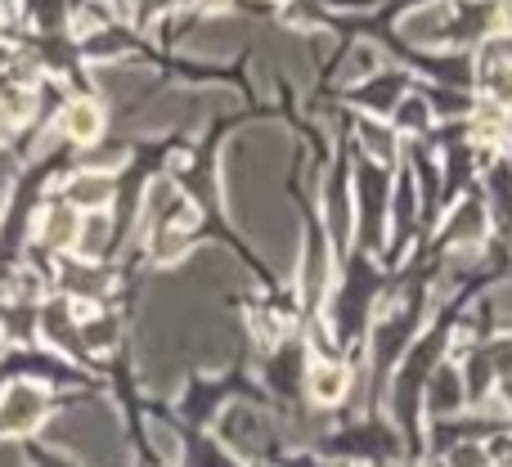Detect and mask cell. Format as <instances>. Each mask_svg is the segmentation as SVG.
<instances>
[{
  "instance_id": "obj_1",
  "label": "cell",
  "mask_w": 512,
  "mask_h": 467,
  "mask_svg": "<svg viewBox=\"0 0 512 467\" xmlns=\"http://www.w3.org/2000/svg\"><path fill=\"white\" fill-rule=\"evenodd\" d=\"M50 441L63 445L68 454H77L86 467H122V432H117V418L108 405H77L63 418L50 423Z\"/></svg>"
},
{
  "instance_id": "obj_2",
  "label": "cell",
  "mask_w": 512,
  "mask_h": 467,
  "mask_svg": "<svg viewBox=\"0 0 512 467\" xmlns=\"http://www.w3.org/2000/svg\"><path fill=\"white\" fill-rule=\"evenodd\" d=\"M45 418V391L32 382H14L0 396V432H32Z\"/></svg>"
},
{
  "instance_id": "obj_3",
  "label": "cell",
  "mask_w": 512,
  "mask_h": 467,
  "mask_svg": "<svg viewBox=\"0 0 512 467\" xmlns=\"http://www.w3.org/2000/svg\"><path fill=\"white\" fill-rule=\"evenodd\" d=\"M265 418L256 414L252 405H230V414H225V423H221V436H225V445L230 450H239V454H256L265 445Z\"/></svg>"
},
{
  "instance_id": "obj_4",
  "label": "cell",
  "mask_w": 512,
  "mask_h": 467,
  "mask_svg": "<svg viewBox=\"0 0 512 467\" xmlns=\"http://www.w3.org/2000/svg\"><path fill=\"white\" fill-rule=\"evenodd\" d=\"M68 203L77 212H104L113 203V176L108 171H77L68 180Z\"/></svg>"
},
{
  "instance_id": "obj_5",
  "label": "cell",
  "mask_w": 512,
  "mask_h": 467,
  "mask_svg": "<svg viewBox=\"0 0 512 467\" xmlns=\"http://www.w3.org/2000/svg\"><path fill=\"white\" fill-rule=\"evenodd\" d=\"M400 32H405L409 41H418V45L441 41V36L450 32V5H423V9H409V14L400 18Z\"/></svg>"
},
{
  "instance_id": "obj_6",
  "label": "cell",
  "mask_w": 512,
  "mask_h": 467,
  "mask_svg": "<svg viewBox=\"0 0 512 467\" xmlns=\"http://www.w3.org/2000/svg\"><path fill=\"white\" fill-rule=\"evenodd\" d=\"M77 234H81V212L72 203H54V207H45V216H41V238L50 247H68V243H77Z\"/></svg>"
},
{
  "instance_id": "obj_7",
  "label": "cell",
  "mask_w": 512,
  "mask_h": 467,
  "mask_svg": "<svg viewBox=\"0 0 512 467\" xmlns=\"http://www.w3.org/2000/svg\"><path fill=\"white\" fill-rule=\"evenodd\" d=\"M99 126H104V117H99V108L90 104V99H77V104H68V113H63V131H68L72 140H95Z\"/></svg>"
},
{
  "instance_id": "obj_8",
  "label": "cell",
  "mask_w": 512,
  "mask_h": 467,
  "mask_svg": "<svg viewBox=\"0 0 512 467\" xmlns=\"http://www.w3.org/2000/svg\"><path fill=\"white\" fill-rule=\"evenodd\" d=\"M463 405V382L454 369H436L432 378V409L436 414H454V409Z\"/></svg>"
},
{
  "instance_id": "obj_9",
  "label": "cell",
  "mask_w": 512,
  "mask_h": 467,
  "mask_svg": "<svg viewBox=\"0 0 512 467\" xmlns=\"http://www.w3.org/2000/svg\"><path fill=\"white\" fill-rule=\"evenodd\" d=\"M310 391H315V400H324V405L342 400L346 369H342V364H315V373H310Z\"/></svg>"
},
{
  "instance_id": "obj_10",
  "label": "cell",
  "mask_w": 512,
  "mask_h": 467,
  "mask_svg": "<svg viewBox=\"0 0 512 467\" xmlns=\"http://www.w3.org/2000/svg\"><path fill=\"white\" fill-rule=\"evenodd\" d=\"M108 238H113V225H108V216L104 212H95L86 225H81V234H77V252L81 256H99L108 247Z\"/></svg>"
},
{
  "instance_id": "obj_11",
  "label": "cell",
  "mask_w": 512,
  "mask_h": 467,
  "mask_svg": "<svg viewBox=\"0 0 512 467\" xmlns=\"http://www.w3.org/2000/svg\"><path fill=\"white\" fill-rule=\"evenodd\" d=\"M360 144L373 153V158H391V153H396V140H391V131H387V126H378V122H364L360 126Z\"/></svg>"
},
{
  "instance_id": "obj_12",
  "label": "cell",
  "mask_w": 512,
  "mask_h": 467,
  "mask_svg": "<svg viewBox=\"0 0 512 467\" xmlns=\"http://www.w3.org/2000/svg\"><path fill=\"white\" fill-rule=\"evenodd\" d=\"M149 441H153V450H158V459H167V463L180 459V436L171 432L167 423H149Z\"/></svg>"
},
{
  "instance_id": "obj_13",
  "label": "cell",
  "mask_w": 512,
  "mask_h": 467,
  "mask_svg": "<svg viewBox=\"0 0 512 467\" xmlns=\"http://www.w3.org/2000/svg\"><path fill=\"white\" fill-rule=\"evenodd\" d=\"M378 72V50L373 45H360L351 54V68H342V81H355V77H373Z\"/></svg>"
},
{
  "instance_id": "obj_14",
  "label": "cell",
  "mask_w": 512,
  "mask_h": 467,
  "mask_svg": "<svg viewBox=\"0 0 512 467\" xmlns=\"http://www.w3.org/2000/svg\"><path fill=\"white\" fill-rule=\"evenodd\" d=\"M450 467H486V454H481L477 445H463V450H454Z\"/></svg>"
},
{
  "instance_id": "obj_15",
  "label": "cell",
  "mask_w": 512,
  "mask_h": 467,
  "mask_svg": "<svg viewBox=\"0 0 512 467\" xmlns=\"http://www.w3.org/2000/svg\"><path fill=\"white\" fill-rule=\"evenodd\" d=\"M495 310L504 319H512V283H504V288H495Z\"/></svg>"
},
{
  "instance_id": "obj_16",
  "label": "cell",
  "mask_w": 512,
  "mask_h": 467,
  "mask_svg": "<svg viewBox=\"0 0 512 467\" xmlns=\"http://www.w3.org/2000/svg\"><path fill=\"white\" fill-rule=\"evenodd\" d=\"M0 467H27L23 450H18V445H0Z\"/></svg>"
},
{
  "instance_id": "obj_17",
  "label": "cell",
  "mask_w": 512,
  "mask_h": 467,
  "mask_svg": "<svg viewBox=\"0 0 512 467\" xmlns=\"http://www.w3.org/2000/svg\"><path fill=\"white\" fill-rule=\"evenodd\" d=\"M5 135H9V113L0 108V140H5Z\"/></svg>"
},
{
  "instance_id": "obj_18",
  "label": "cell",
  "mask_w": 512,
  "mask_h": 467,
  "mask_svg": "<svg viewBox=\"0 0 512 467\" xmlns=\"http://www.w3.org/2000/svg\"><path fill=\"white\" fill-rule=\"evenodd\" d=\"M140 5H144V9H149V14H153V9H162V5H171V0H140Z\"/></svg>"
},
{
  "instance_id": "obj_19",
  "label": "cell",
  "mask_w": 512,
  "mask_h": 467,
  "mask_svg": "<svg viewBox=\"0 0 512 467\" xmlns=\"http://www.w3.org/2000/svg\"><path fill=\"white\" fill-rule=\"evenodd\" d=\"M198 5H207V9H221V5H230V0H198Z\"/></svg>"
},
{
  "instance_id": "obj_20",
  "label": "cell",
  "mask_w": 512,
  "mask_h": 467,
  "mask_svg": "<svg viewBox=\"0 0 512 467\" xmlns=\"http://www.w3.org/2000/svg\"><path fill=\"white\" fill-rule=\"evenodd\" d=\"M0 68H9V50H5V45H0Z\"/></svg>"
}]
</instances>
